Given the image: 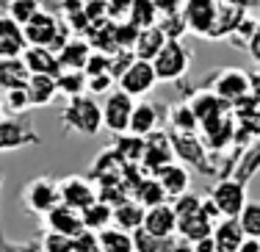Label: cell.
I'll list each match as a JSON object with an SVG mask.
<instances>
[{
    "instance_id": "obj_45",
    "label": "cell",
    "mask_w": 260,
    "mask_h": 252,
    "mask_svg": "<svg viewBox=\"0 0 260 252\" xmlns=\"http://www.w3.org/2000/svg\"><path fill=\"white\" fill-rule=\"evenodd\" d=\"M39 249L42 252H75V249H72V238L58 236V233H45Z\"/></svg>"
},
{
    "instance_id": "obj_19",
    "label": "cell",
    "mask_w": 260,
    "mask_h": 252,
    "mask_svg": "<svg viewBox=\"0 0 260 252\" xmlns=\"http://www.w3.org/2000/svg\"><path fill=\"white\" fill-rule=\"evenodd\" d=\"M58 67H61V72H83V67H86V61H89L91 56V47H89V42L86 39H80V36H72L70 42H67L64 47H61L58 53Z\"/></svg>"
},
{
    "instance_id": "obj_37",
    "label": "cell",
    "mask_w": 260,
    "mask_h": 252,
    "mask_svg": "<svg viewBox=\"0 0 260 252\" xmlns=\"http://www.w3.org/2000/svg\"><path fill=\"white\" fill-rule=\"evenodd\" d=\"M257 17L255 20H252V17H244V20L238 22V25H235V30L230 36H227V42H230L233 47H241V50H246V47H249V42H252V36L257 34Z\"/></svg>"
},
{
    "instance_id": "obj_46",
    "label": "cell",
    "mask_w": 260,
    "mask_h": 252,
    "mask_svg": "<svg viewBox=\"0 0 260 252\" xmlns=\"http://www.w3.org/2000/svg\"><path fill=\"white\" fill-rule=\"evenodd\" d=\"M72 249L75 252H100V238H97V233L83 230L72 238Z\"/></svg>"
},
{
    "instance_id": "obj_14",
    "label": "cell",
    "mask_w": 260,
    "mask_h": 252,
    "mask_svg": "<svg viewBox=\"0 0 260 252\" xmlns=\"http://www.w3.org/2000/svg\"><path fill=\"white\" fill-rule=\"evenodd\" d=\"M141 230H144L147 236H152V238H172V236H177V216H175L172 202L147 208L144 222H141Z\"/></svg>"
},
{
    "instance_id": "obj_56",
    "label": "cell",
    "mask_w": 260,
    "mask_h": 252,
    "mask_svg": "<svg viewBox=\"0 0 260 252\" xmlns=\"http://www.w3.org/2000/svg\"><path fill=\"white\" fill-rule=\"evenodd\" d=\"M257 25H260V9H257Z\"/></svg>"
},
{
    "instance_id": "obj_16",
    "label": "cell",
    "mask_w": 260,
    "mask_h": 252,
    "mask_svg": "<svg viewBox=\"0 0 260 252\" xmlns=\"http://www.w3.org/2000/svg\"><path fill=\"white\" fill-rule=\"evenodd\" d=\"M28 42L22 28L14 20H9L6 14H0V61L3 58H22Z\"/></svg>"
},
{
    "instance_id": "obj_38",
    "label": "cell",
    "mask_w": 260,
    "mask_h": 252,
    "mask_svg": "<svg viewBox=\"0 0 260 252\" xmlns=\"http://www.w3.org/2000/svg\"><path fill=\"white\" fill-rule=\"evenodd\" d=\"M158 28H160V34L166 36V42H183V36L188 34V25H185V20H183V11L180 14L160 17Z\"/></svg>"
},
{
    "instance_id": "obj_15",
    "label": "cell",
    "mask_w": 260,
    "mask_h": 252,
    "mask_svg": "<svg viewBox=\"0 0 260 252\" xmlns=\"http://www.w3.org/2000/svg\"><path fill=\"white\" fill-rule=\"evenodd\" d=\"M158 183L164 186L166 197H169V202H175L177 197L188 194L191 192V172L183 167V164H169V167H164L160 172H155Z\"/></svg>"
},
{
    "instance_id": "obj_21",
    "label": "cell",
    "mask_w": 260,
    "mask_h": 252,
    "mask_svg": "<svg viewBox=\"0 0 260 252\" xmlns=\"http://www.w3.org/2000/svg\"><path fill=\"white\" fill-rule=\"evenodd\" d=\"M213 222L205 216V213H194V216H183V219H177V238H183L185 244H197V241H202V238H210L213 236Z\"/></svg>"
},
{
    "instance_id": "obj_3",
    "label": "cell",
    "mask_w": 260,
    "mask_h": 252,
    "mask_svg": "<svg viewBox=\"0 0 260 252\" xmlns=\"http://www.w3.org/2000/svg\"><path fill=\"white\" fill-rule=\"evenodd\" d=\"M22 202H25V208L30 213H36V216H47L53 208L61 205L58 180H53V177H47V175L34 177V180L25 186V192H22Z\"/></svg>"
},
{
    "instance_id": "obj_30",
    "label": "cell",
    "mask_w": 260,
    "mask_h": 252,
    "mask_svg": "<svg viewBox=\"0 0 260 252\" xmlns=\"http://www.w3.org/2000/svg\"><path fill=\"white\" fill-rule=\"evenodd\" d=\"M80 219H83V230H91V233L100 236L103 230L114 227V208L97 200V202H91V205L80 213Z\"/></svg>"
},
{
    "instance_id": "obj_35",
    "label": "cell",
    "mask_w": 260,
    "mask_h": 252,
    "mask_svg": "<svg viewBox=\"0 0 260 252\" xmlns=\"http://www.w3.org/2000/svg\"><path fill=\"white\" fill-rule=\"evenodd\" d=\"M86 83H89V78H86V72H61L58 78H55V86H58V94H64L67 100H75V97H83L86 94Z\"/></svg>"
},
{
    "instance_id": "obj_34",
    "label": "cell",
    "mask_w": 260,
    "mask_h": 252,
    "mask_svg": "<svg viewBox=\"0 0 260 252\" xmlns=\"http://www.w3.org/2000/svg\"><path fill=\"white\" fill-rule=\"evenodd\" d=\"M127 22H133L139 30H147V28H155L160 22V14L155 11V6L150 0H133L130 3V17Z\"/></svg>"
},
{
    "instance_id": "obj_40",
    "label": "cell",
    "mask_w": 260,
    "mask_h": 252,
    "mask_svg": "<svg viewBox=\"0 0 260 252\" xmlns=\"http://www.w3.org/2000/svg\"><path fill=\"white\" fill-rule=\"evenodd\" d=\"M241 227H244L246 238H257L260 241V202H246V208L238 216Z\"/></svg>"
},
{
    "instance_id": "obj_11",
    "label": "cell",
    "mask_w": 260,
    "mask_h": 252,
    "mask_svg": "<svg viewBox=\"0 0 260 252\" xmlns=\"http://www.w3.org/2000/svg\"><path fill=\"white\" fill-rule=\"evenodd\" d=\"M58 192H61V205L72 208V211L83 213L91 202H97V188L91 186V180L78 175H70L64 180H58Z\"/></svg>"
},
{
    "instance_id": "obj_20",
    "label": "cell",
    "mask_w": 260,
    "mask_h": 252,
    "mask_svg": "<svg viewBox=\"0 0 260 252\" xmlns=\"http://www.w3.org/2000/svg\"><path fill=\"white\" fill-rule=\"evenodd\" d=\"M158 122H160L158 106H152V103L141 100V103H136L133 114H130V128H127V133L147 139V136H152V133L158 131Z\"/></svg>"
},
{
    "instance_id": "obj_53",
    "label": "cell",
    "mask_w": 260,
    "mask_h": 252,
    "mask_svg": "<svg viewBox=\"0 0 260 252\" xmlns=\"http://www.w3.org/2000/svg\"><path fill=\"white\" fill-rule=\"evenodd\" d=\"M191 252H219V249H216V241L210 236V238H202V241L191 244Z\"/></svg>"
},
{
    "instance_id": "obj_22",
    "label": "cell",
    "mask_w": 260,
    "mask_h": 252,
    "mask_svg": "<svg viewBox=\"0 0 260 252\" xmlns=\"http://www.w3.org/2000/svg\"><path fill=\"white\" fill-rule=\"evenodd\" d=\"M213 241H216V249L219 252H238L241 244L246 241V233L238 219H221L213 227Z\"/></svg>"
},
{
    "instance_id": "obj_39",
    "label": "cell",
    "mask_w": 260,
    "mask_h": 252,
    "mask_svg": "<svg viewBox=\"0 0 260 252\" xmlns=\"http://www.w3.org/2000/svg\"><path fill=\"white\" fill-rule=\"evenodd\" d=\"M169 116H172V125H175L172 133H185V136L197 133V119H194V114H191L188 103H185V106H172Z\"/></svg>"
},
{
    "instance_id": "obj_12",
    "label": "cell",
    "mask_w": 260,
    "mask_h": 252,
    "mask_svg": "<svg viewBox=\"0 0 260 252\" xmlns=\"http://www.w3.org/2000/svg\"><path fill=\"white\" fill-rule=\"evenodd\" d=\"M188 108H191V114H194V119H197V125H200V128L213 125V122L224 119V116L233 111V108L227 106V103H221V100H219V97H216L210 89L197 91V94L191 97Z\"/></svg>"
},
{
    "instance_id": "obj_18",
    "label": "cell",
    "mask_w": 260,
    "mask_h": 252,
    "mask_svg": "<svg viewBox=\"0 0 260 252\" xmlns=\"http://www.w3.org/2000/svg\"><path fill=\"white\" fill-rule=\"evenodd\" d=\"M22 64L28 67L30 75H50V78L61 75L58 56H55L50 47H25V53H22Z\"/></svg>"
},
{
    "instance_id": "obj_8",
    "label": "cell",
    "mask_w": 260,
    "mask_h": 252,
    "mask_svg": "<svg viewBox=\"0 0 260 252\" xmlns=\"http://www.w3.org/2000/svg\"><path fill=\"white\" fill-rule=\"evenodd\" d=\"M133 108H136L133 97H127L125 91L114 89L108 97H105V103H103V128H105V131H111L114 136L127 133Z\"/></svg>"
},
{
    "instance_id": "obj_49",
    "label": "cell",
    "mask_w": 260,
    "mask_h": 252,
    "mask_svg": "<svg viewBox=\"0 0 260 252\" xmlns=\"http://www.w3.org/2000/svg\"><path fill=\"white\" fill-rule=\"evenodd\" d=\"M155 6V11L160 17H169V14H180L183 11V0H150Z\"/></svg>"
},
{
    "instance_id": "obj_43",
    "label": "cell",
    "mask_w": 260,
    "mask_h": 252,
    "mask_svg": "<svg viewBox=\"0 0 260 252\" xmlns=\"http://www.w3.org/2000/svg\"><path fill=\"white\" fill-rule=\"evenodd\" d=\"M172 208H175V216L177 219H183V216H194V213H200L202 211V197H197V194H183V197H177L175 202H172Z\"/></svg>"
},
{
    "instance_id": "obj_2",
    "label": "cell",
    "mask_w": 260,
    "mask_h": 252,
    "mask_svg": "<svg viewBox=\"0 0 260 252\" xmlns=\"http://www.w3.org/2000/svg\"><path fill=\"white\" fill-rule=\"evenodd\" d=\"M191 67V50L185 42H166L164 50L155 56V61H152V70H155L158 75V83H175L180 81V78L188 72Z\"/></svg>"
},
{
    "instance_id": "obj_44",
    "label": "cell",
    "mask_w": 260,
    "mask_h": 252,
    "mask_svg": "<svg viewBox=\"0 0 260 252\" xmlns=\"http://www.w3.org/2000/svg\"><path fill=\"white\" fill-rule=\"evenodd\" d=\"M86 78H97V75H111V56H103V53H94L91 50L89 61L83 67Z\"/></svg>"
},
{
    "instance_id": "obj_52",
    "label": "cell",
    "mask_w": 260,
    "mask_h": 252,
    "mask_svg": "<svg viewBox=\"0 0 260 252\" xmlns=\"http://www.w3.org/2000/svg\"><path fill=\"white\" fill-rule=\"evenodd\" d=\"M249 97L260 103V70L249 72Z\"/></svg>"
},
{
    "instance_id": "obj_55",
    "label": "cell",
    "mask_w": 260,
    "mask_h": 252,
    "mask_svg": "<svg viewBox=\"0 0 260 252\" xmlns=\"http://www.w3.org/2000/svg\"><path fill=\"white\" fill-rule=\"evenodd\" d=\"M0 119H3V91H0Z\"/></svg>"
},
{
    "instance_id": "obj_6",
    "label": "cell",
    "mask_w": 260,
    "mask_h": 252,
    "mask_svg": "<svg viewBox=\"0 0 260 252\" xmlns=\"http://www.w3.org/2000/svg\"><path fill=\"white\" fill-rule=\"evenodd\" d=\"M213 91L221 103L227 106H235L241 103L244 97H249V72L241 70V67H227V70H219L216 72V81H213Z\"/></svg>"
},
{
    "instance_id": "obj_47",
    "label": "cell",
    "mask_w": 260,
    "mask_h": 252,
    "mask_svg": "<svg viewBox=\"0 0 260 252\" xmlns=\"http://www.w3.org/2000/svg\"><path fill=\"white\" fill-rule=\"evenodd\" d=\"M114 75H97V78H89V83H86V91H89L91 97H100V94H111L114 91Z\"/></svg>"
},
{
    "instance_id": "obj_10",
    "label": "cell",
    "mask_w": 260,
    "mask_h": 252,
    "mask_svg": "<svg viewBox=\"0 0 260 252\" xmlns=\"http://www.w3.org/2000/svg\"><path fill=\"white\" fill-rule=\"evenodd\" d=\"M175 164V147H172V136L164 131H155L152 136H147L144 158H141V169L147 175H155L164 167Z\"/></svg>"
},
{
    "instance_id": "obj_48",
    "label": "cell",
    "mask_w": 260,
    "mask_h": 252,
    "mask_svg": "<svg viewBox=\"0 0 260 252\" xmlns=\"http://www.w3.org/2000/svg\"><path fill=\"white\" fill-rule=\"evenodd\" d=\"M130 3H133V0H108V3H105V9H108V20L111 22H127Z\"/></svg>"
},
{
    "instance_id": "obj_25",
    "label": "cell",
    "mask_w": 260,
    "mask_h": 252,
    "mask_svg": "<svg viewBox=\"0 0 260 252\" xmlns=\"http://www.w3.org/2000/svg\"><path fill=\"white\" fill-rule=\"evenodd\" d=\"M133 244H136V252H191V247L183 241V238H177V236L152 238V236H147L144 230L133 233Z\"/></svg>"
},
{
    "instance_id": "obj_5",
    "label": "cell",
    "mask_w": 260,
    "mask_h": 252,
    "mask_svg": "<svg viewBox=\"0 0 260 252\" xmlns=\"http://www.w3.org/2000/svg\"><path fill=\"white\" fill-rule=\"evenodd\" d=\"M210 202H213L216 208H219L221 219H238L241 211L246 208V186L238 180H233V177H221L219 183H216L213 188H210Z\"/></svg>"
},
{
    "instance_id": "obj_31",
    "label": "cell",
    "mask_w": 260,
    "mask_h": 252,
    "mask_svg": "<svg viewBox=\"0 0 260 252\" xmlns=\"http://www.w3.org/2000/svg\"><path fill=\"white\" fill-rule=\"evenodd\" d=\"M244 17H246V11L235 9V6L221 3V6H219V17H216V25H213V30H210L208 39H224V42H227V36L233 34L235 25H238Z\"/></svg>"
},
{
    "instance_id": "obj_7",
    "label": "cell",
    "mask_w": 260,
    "mask_h": 252,
    "mask_svg": "<svg viewBox=\"0 0 260 252\" xmlns=\"http://www.w3.org/2000/svg\"><path fill=\"white\" fill-rule=\"evenodd\" d=\"M158 86V75L152 70L150 61H133L119 78H116V89L125 91L127 97H147Z\"/></svg>"
},
{
    "instance_id": "obj_26",
    "label": "cell",
    "mask_w": 260,
    "mask_h": 252,
    "mask_svg": "<svg viewBox=\"0 0 260 252\" xmlns=\"http://www.w3.org/2000/svg\"><path fill=\"white\" fill-rule=\"evenodd\" d=\"M257 172H260V139H255L244 152H241V158H238V164L233 167L230 177L238 180V183H244V186H249V180L257 175Z\"/></svg>"
},
{
    "instance_id": "obj_28",
    "label": "cell",
    "mask_w": 260,
    "mask_h": 252,
    "mask_svg": "<svg viewBox=\"0 0 260 252\" xmlns=\"http://www.w3.org/2000/svg\"><path fill=\"white\" fill-rule=\"evenodd\" d=\"M164 45H166V36L160 34V28H147V30H141L139 34V42H136V47H133V56L136 61H155V56L160 50H164Z\"/></svg>"
},
{
    "instance_id": "obj_32",
    "label": "cell",
    "mask_w": 260,
    "mask_h": 252,
    "mask_svg": "<svg viewBox=\"0 0 260 252\" xmlns=\"http://www.w3.org/2000/svg\"><path fill=\"white\" fill-rule=\"evenodd\" d=\"M144 147H147V139L133 136V133H122V136H116V141H114V152L125 164H141Z\"/></svg>"
},
{
    "instance_id": "obj_36",
    "label": "cell",
    "mask_w": 260,
    "mask_h": 252,
    "mask_svg": "<svg viewBox=\"0 0 260 252\" xmlns=\"http://www.w3.org/2000/svg\"><path fill=\"white\" fill-rule=\"evenodd\" d=\"M39 11H42L39 0H9V3H6V17H9V20H14L20 28L28 25V22L34 20Z\"/></svg>"
},
{
    "instance_id": "obj_24",
    "label": "cell",
    "mask_w": 260,
    "mask_h": 252,
    "mask_svg": "<svg viewBox=\"0 0 260 252\" xmlns=\"http://www.w3.org/2000/svg\"><path fill=\"white\" fill-rule=\"evenodd\" d=\"M28 81H30V72L22 64V58H3L0 61V91L25 89Z\"/></svg>"
},
{
    "instance_id": "obj_57",
    "label": "cell",
    "mask_w": 260,
    "mask_h": 252,
    "mask_svg": "<svg viewBox=\"0 0 260 252\" xmlns=\"http://www.w3.org/2000/svg\"><path fill=\"white\" fill-rule=\"evenodd\" d=\"M0 186H3V175H0Z\"/></svg>"
},
{
    "instance_id": "obj_54",
    "label": "cell",
    "mask_w": 260,
    "mask_h": 252,
    "mask_svg": "<svg viewBox=\"0 0 260 252\" xmlns=\"http://www.w3.org/2000/svg\"><path fill=\"white\" fill-rule=\"evenodd\" d=\"M238 252H260V241H257V238H246V241L241 244Z\"/></svg>"
},
{
    "instance_id": "obj_4",
    "label": "cell",
    "mask_w": 260,
    "mask_h": 252,
    "mask_svg": "<svg viewBox=\"0 0 260 252\" xmlns=\"http://www.w3.org/2000/svg\"><path fill=\"white\" fill-rule=\"evenodd\" d=\"M30 144H42L39 133L34 131V122L25 116H9L0 119V152L25 150Z\"/></svg>"
},
{
    "instance_id": "obj_29",
    "label": "cell",
    "mask_w": 260,
    "mask_h": 252,
    "mask_svg": "<svg viewBox=\"0 0 260 252\" xmlns=\"http://www.w3.org/2000/svg\"><path fill=\"white\" fill-rule=\"evenodd\" d=\"M130 197H133L141 208H155V205H166V202H169V197H166L164 186L158 183L155 175H147L144 180L133 188V194H130Z\"/></svg>"
},
{
    "instance_id": "obj_42",
    "label": "cell",
    "mask_w": 260,
    "mask_h": 252,
    "mask_svg": "<svg viewBox=\"0 0 260 252\" xmlns=\"http://www.w3.org/2000/svg\"><path fill=\"white\" fill-rule=\"evenodd\" d=\"M139 34H141V30L136 28L133 22H116V25H114L116 47H119V50H133L136 42H139Z\"/></svg>"
},
{
    "instance_id": "obj_9",
    "label": "cell",
    "mask_w": 260,
    "mask_h": 252,
    "mask_svg": "<svg viewBox=\"0 0 260 252\" xmlns=\"http://www.w3.org/2000/svg\"><path fill=\"white\" fill-rule=\"evenodd\" d=\"M219 6L221 0H183V20L191 34L208 39L219 17Z\"/></svg>"
},
{
    "instance_id": "obj_50",
    "label": "cell",
    "mask_w": 260,
    "mask_h": 252,
    "mask_svg": "<svg viewBox=\"0 0 260 252\" xmlns=\"http://www.w3.org/2000/svg\"><path fill=\"white\" fill-rule=\"evenodd\" d=\"M221 3H227V6H235V9H241V11H257L260 9V0H221Z\"/></svg>"
},
{
    "instance_id": "obj_41",
    "label": "cell",
    "mask_w": 260,
    "mask_h": 252,
    "mask_svg": "<svg viewBox=\"0 0 260 252\" xmlns=\"http://www.w3.org/2000/svg\"><path fill=\"white\" fill-rule=\"evenodd\" d=\"M3 111H11L14 116H25L30 111V100L25 89H14V91H3Z\"/></svg>"
},
{
    "instance_id": "obj_51",
    "label": "cell",
    "mask_w": 260,
    "mask_h": 252,
    "mask_svg": "<svg viewBox=\"0 0 260 252\" xmlns=\"http://www.w3.org/2000/svg\"><path fill=\"white\" fill-rule=\"evenodd\" d=\"M246 53H249L252 64H257V70H260V28H257V34L252 36V42H249V47H246Z\"/></svg>"
},
{
    "instance_id": "obj_58",
    "label": "cell",
    "mask_w": 260,
    "mask_h": 252,
    "mask_svg": "<svg viewBox=\"0 0 260 252\" xmlns=\"http://www.w3.org/2000/svg\"><path fill=\"white\" fill-rule=\"evenodd\" d=\"M100 3H108V0H100Z\"/></svg>"
},
{
    "instance_id": "obj_27",
    "label": "cell",
    "mask_w": 260,
    "mask_h": 252,
    "mask_svg": "<svg viewBox=\"0 0 260 252\" xmlns=\"http://www.w3.org/2000/svg\"><path fill=\"white\" fill-rule=\"evenodd\" d=\"M144 213H147V208H141L139 202L130 197V200H125L122 205L114 208V227H119V230H125V233L133 236L136 230H141Z\"/></svg>"
},
{
    "instance_id": "obj_33",
    "label": "cell",
    "mask_w": 260,
    "mask_h": 252,
    "mask_svg": "<svg viewBox=\"0 0 260 252\" xmlns=\"http://www.w3.org/2000/svg\"><path fill=\"white\" fill-rule=\"evenodd\" d=\"M97 238H100V252H136L133 236L119 227H108Z\"/></svg>"
},
{
    "instance_id": "obj_13",
    "label": "cell",
    "mask_w": 260,
    "mask_h": 252,
    "mask_svg": "<svg viewBox=\"0 0 260 252\" xmlns=\"http://www.w3.org/2000/svg\"><path fill=\"white\" fill-rule=\"evenodd\" d=\"M169 136H172L175 155H180L183 161L194 164V167L200 172H205V175H213V167L208 164L210 161V150L197 139V133H191V136H185V133H169Z\"/></svg>"
},
{
    "instance_id": "obj_17",
    "label": "cell",
    "mask_w": 260,
    "mask_h": 252,
    "mask_svg": "<svg viewBox=\"0 0 260 252\" xmlns=\"http://www.w3.org/2000/svg\"><path fill=\"white\" fill-rule=\"evenodd\" d=\"M45 225H47V233H58V236H67V238H75L78 233H83V219H80V213L72 211V208H67V205L53 208L45 216Z\"/></svg>"
},
{
    "instance_id": "obj_23",
    "label": "cell",
    "mask_w": 260,
    "mask_h": 252,
    "mask_svg": "<svg viewBox=\"0 0 260 252\" xmlns=\"http://www.w3.org/2000/svg\"><path fill=\"white\" fill-rule=\"evenodd\" d=\"M25 91H28L30 108H47L58 97V86H55V78L50 75H30Z\"/></svg>"
},
{
    "instance_id": "obj_1",
    "label": "cell",
    "mask_w": 260,
    "mask_h": 252,
    "mask_svg": "<svg viewBox=\"0 0 260 252\" xmlns=\"http://www.w3.org/2000/svg\"><path fill=\"white\" fill-rule=\"evenodd\" d=\"M61 122H64V128L80 133V136H97L103 131V106L91 94L75 97L67 103Z\"/></svg>"
}]
</instances>
